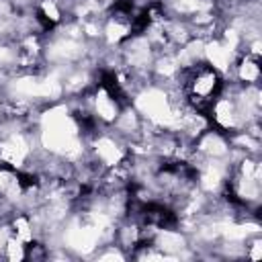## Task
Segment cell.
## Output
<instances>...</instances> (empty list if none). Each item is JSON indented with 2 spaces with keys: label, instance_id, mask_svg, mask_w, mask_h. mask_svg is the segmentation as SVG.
<instances>
[{
  "label": "cell",
  "instance_id": "6da1fadb",
  "mask_svg": "<svg viewBox=\"0 0 262 262\" xmlns=\"http://www.w3.org/2000/svg\"><path fill=\"white\" fill-rule=\"evenodd\" d=\"M223 76L211 63L199 61L180 66L178 70V92L188 111L207 117L213 102L223 90Z\"/></svg>",
  "mask_w": 262,
  "mask_h": 262
},
{
  "label": "cell",
  "instance_id": "7a4b0ae2",
  "mask_svg": "<svg viewBox=\"0 0 262 262\" xmlns=\"http://www.w3.org/2000/svg\"><path fill=\"white\" fill-rule=\"evenodd\" d=\"M233 70H235L237 84H242V86H258L262 70H260V57L254 51H246L235 61Z\"/></svg>",
  "mask_w": 262,
  "mask_h": 262
}]
</instances>
